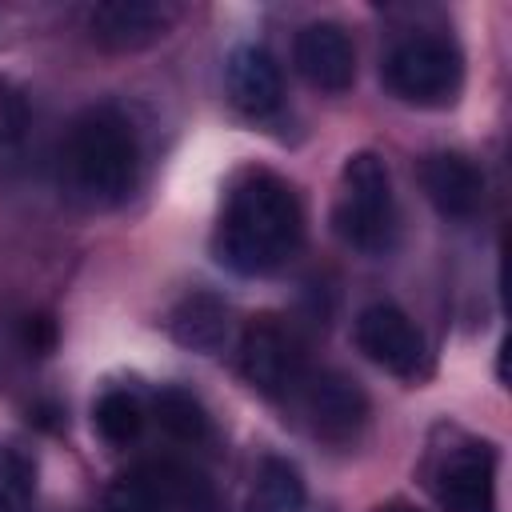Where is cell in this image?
<instances>
[{
	"label": "cell",
	"instance_id": "d6986e66",
	"mask_svg": "<svg viewBox=\"0 0 512 512\" xmlns=\"http://www.w3.org/2000/svg\"><path fill=\"white\" fill-rule=\"evenodd\" d=\"M104 512H164L160 496L152 492V484L144 480V472H128V476H116L104 492Z\"/></svg>",
	"mask_w": 512,
	"mask_h": 512
},
{
	"label": "cell",
	"instance_id": "ac0fdd59",
	"mask_svg": "<svg viewBox=\"0 0 512 512\" xmlns=\"http://www.w3.org/2000/svg\"><path fill=\"white\" fill-rule=\"evenodd\" d=\"M36 476L16 448H0V512H32Z\"/></svg>",
	"mask_w": 512,
	"mask_h": 512
},
{
	"label": "cell",
	"instance_id": "3957f363",
	"mask_svg": "<svg viewBox=\"0 0 512 512\" xmlns=\"http://www.w3.org/2000/svg\"><path fill=\"white\" fill-rule=\"evenodd\" d=\"M332 224H336V236L356 252H384L392 244L396 200H392V176L380 156L356 152L344 160Z\"/></svg>",
	"mask_w": 512,
	"mask_h": 512
},
{
	"label": "cell",
	"instance_id": "e0dca14e",
	"mask_svg": "<svg viewBox=\"0 0 512 512\" xmlns=\"http://www.w3.org/2000/svg\"><path fill=\"white\" fill-rule=\"evenodd\" d=\"M152 416H156V424H160L172 440H180V444H204L208 432H212L204 404H200L192 392H184V388H164V392H156Z\"/></svg>",
	"mask_w": 512,
	"mask_h": 512
},
{
	"label": "cell",
	"instance_id": "7c38bea8",
	"mask_svg": "<svg viewBox=\"0 0 512 512\" xmlns=\"http://www.w3.org/2000/svg\"><path fill=\"white\" fill-rule=\"evenodd\" d=\"M228 96L248 116H268L280 108L284 80H280L276 60L260 44H244L228 56Z\"/></svg>",
	"mask_w": 512,
	"mask_h": 512
},
{
	"label": "cell",
	"instance_id": "8992f818",
	"mask_svg": "<svg viewBox=\"0 0 512 512\" xmlns=\"http://www.w3.org/2000/svg\"><path fill=\"white\" fill-rule=\"evenodd\" d=\"M240 372L256 392L292 400V392L300 388V380L308 372L304 344L296 340V332L284 320L256 316L240 336Z\"/></svg>",
	"mask_w": 512,
	"mask_h": 512
},
{
	"label": "cell",
	"instance_id": "8fae6325",
	"mask_svg": "<svg viewBox=\"0 0 512 512\" xmlns=\"http://www.w3.org/2000/svg\"><path fill=\"white\" fill-rule=\"evenodd\" d=\"M420 184H424L428 200L436 204V212H444L452 220H468L484 204V172L460 152L428 156L420 168Z\"/></svg>",
	"mask_w": 512,
	"mask_h": 512
},
{
	"label": "cell",
	"instance_id": "44dd1931",
	"mask_svg": "<svg viewBox=\"0 0 512 512\" xmlns=\"http://www.w3.org/2000/svg\"><path fill=\"white\" fill-rule=\"evenodd\" d=\"M376 512H420V508H412V504H400V500H396V504H384V508H376Z\"/></svg>",
	"mask_w": 512,
	"mask_h": 512
},
{
	"label": "cell",
	"instance_id": "7a4b0ae2",
	"mask_svg": "<svg viewBox=\"0 0 512 512\" xmlns=\"http://www.w3.org/2000/svg\"><path fill=\"white\" fill-rule=\"evenodd\" d=\"M60 180L88 208L124 204L140 180V140L132 120L112 104L80 112L60 148Z\"/></svg>",
	"mask_w": 512,
	"mask_h": 512
},
{
	"label": "cell",
	"instance_id": "2e32d148",
	"mask_svg": "<svg viewBox=\"0 0 512 512\" xmlns=\"http://www.w3.org/2000/svg\"><path fill=\"white\" fill-rule=\"evenodd\" d=\"M244 512H304V480L300 472L280 460V456H268L256 472V484H252V496H248V508Z\"/></svg>",
	"mask_w": 512,
	"mask_h": 512
},
{
	"label": "cell",
	"instance_id": "30bf717a",
	"mask_svg": "<svg viewBox=\"0 0 512 512\" xmlns=\"http://www.w3.org/2000/svg\"><path fill=\"white\" fill-rule=\"evenodd\" d=\"M176 20V8L148 4V0H116L96 4L88 12V36L108 52H140L156 44Z\"/></svg>",
	"mask_w": 512,
	"mask_h": 512
},
{
	"label": "cell",
	"instance_id": "6da1fadb",
	"mask_svg": "<svg viewBox=\"0 0 512 512\" xmlns=\"http://www.w3.org/2000/svg\"><path fill=\"white\" fill-rule=\"evenodd\" d=\"M304 240V212L288 180L248 168L224 200L216 224V260L240 276H268L284 268Z\"/></svg>",
	"mask_w": 512,
	"mask_h": 512
},
{
	"label": "cell",
	"instance_id": "5b68a950",
	"mask_svg": "<svg viewBox=\"0 0 512 512\" xmlns=\"http://www.w3.org/2000/svg\"><path fill=\"white\" fill-rule=\"evenodd\" d=\"M428 484L444 512H496V452L484 440L452 436L428 460Z\"/></svg>",
	"mask_w": 512,
	"mask_h": 512
},
{
	"label": "cell",
	"instance_id": "ba28073f",
	"mask_svg": "<svg viewBox=\"0 0 512 512\" xmlns=\"http://www.w3.org/2000/svg\"><path fill=\"white\" fill-rule=\"evenodd\" d=\"M356 348L380 364L392 376H420L428 364V344L420 336V328L408 320V312H400L396 304H368L356 316Z\"/></svg>",
	"mask_w": 512,
	"mask_h": 512
},
{
	"label": "cell",
	"instance_id": "9a60e30c",
	"mask_svg": "<svg viewBox=\"0 0 512 512\" xmlns=\"http://www.w3.org/2000/svg\"><path fill=\"white\" fill-rule=\"evenodd\" d=\"M92 424H96V432L112 448H128V444L140 440V432L148 424V408H144L140 392H132V388H108L96 400V408H92Z\"/></svg>",
	"mask_w": 512,
	"mask_h": 512
},
{
	"label": "cell",
	"instance_id": "277c9868",
	"mask_svg": "<svg viewBox=\"0 0 512 512\" xmlns=\"http://www.w3.org/2000/svg\"><path fill=\"white\" fill-rule=\"evenodd\" d=\"M380 76L396 100L416 104V108H444L456 100L464 84V60L448 36L416 32L392 44Z\"/></svg>",
	"mask_w": 512,
	"mask_h": 512
},
{
	"label": "cell",
	"instance_id": "9c48e42d",
	"mask_svg": "<svg viewBox=\"0 0 512 512\" xmlns=\"http://www.w3.org/2000/svg\"><path fill=\"white\" fill-rule=\"evenodd\" d=\"M296 72L320 92H348L356 80V48L340 24L316 20L296 32Z\"/></svg>",
	"mask_w": 512,
	"mask_h": 512
},
{
	"label": "cell",
	"instance_id": "52a82bcc",
	"mask_svg": "<svg viewBox=\"0 0 512 512\" xmlns=\"http://www.w3.org/2000/svg\"><path fill=\"white\" fill-rule=\"evenodd\" d=\"M304 424L312 436L328 440V444H352L364 424H368V396L360 392L356 380H348L344 372L320 368V372H304L300 388L292 392Z\"/></svg>",
	"mask_w": 512,
	"mask_h": 512
},
{
	"label": "cell",
	"instance_id": "5bb4252c",
	"mask_svg": "<svg viewBox=\"0 0 512 512\" xmlns=\"http://www.w3.org/2000/svg\"><path fill=\"white\" fill-rule=\"evenodd\" d=\"M168 328H172L176 344H184L192 352H216L228 336V308L212 292H192L172 308Z\"/></svg>",
	"mask_w": 512,
	"mask_h": 512
},
{
	"label": "cell",
	"instance_id": "4fadbf2b",
	"mask_svg": "<svg viewBox=\"0 0 512 512\" xmlns=\"http://www.w3.org/2000/svg\"><path fill=\"white\" fill-rule=\"evenodd\" d=\"M140 472L160 496L164 512H216V488L200 468L184 460H152Z\"/></svg>",
	"mask_w": 512,
	"mask_h": 512
},
{
	"label": "cell",
	"instance_id": "ffe728a7",
	"mask_svg": "<svg viewBox=\"0 0 512 512\" xmlns=\"http://www.w3.org/2000/svg\"><path fill=\"white\" fill-rule=\"evenodd\" d=\"M24 124H28V104H24L20 88L8 84V80H0V148H8L12 140H20Z\"/></svg>",
	"mask_w": 512,
	"mask_h": 512
}]
</instances>
